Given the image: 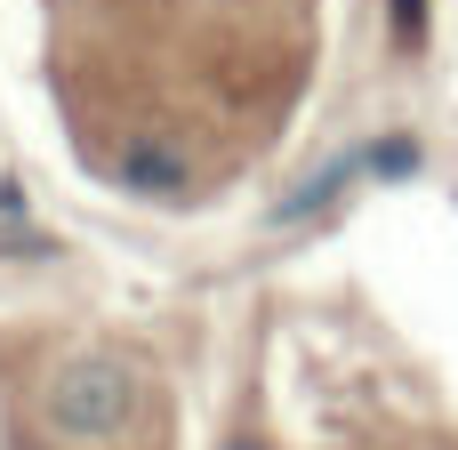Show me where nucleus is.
<instances>
[{"instance_id": "obj_2", "label": "nucleus", "mask_w": 458, "mask_h": 450, "mask_svg": "<svg viewBox=\"0 0 458 450\" xmlns=\"http://www.w3.org/2000/svg\"><path fill=\"white\" fill-rule=\"evenodd\" d=\"M233 450H250V443H233Z\"/></svg>"}, {"instance_id": "obj_1", "label": "nucleus", "mask_w": 458, "mask_h": 450, "mask_svg": "<svg viewBox=\"0 0 458 450\" xmlns=\"http://www.w3.org/2000/svg\"><path fill=\"white\" fill-rule=\"evenodd\" d=\"M40 419H48V435H64V443H113V435L137 419V370H129V362H105V354L64 362V370L40 386Z\"/></svg>"}]
</instances>
